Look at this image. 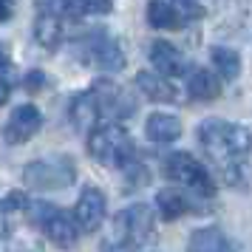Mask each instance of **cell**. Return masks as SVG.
<instances>
[{
	"label": "cell",
	"mask_w": 252,
	"mask_h": 252,
	"mask_svg": "<svg viewBox=\"0 0 252 252\" xmlns=\"http://www.w3.org/2000/svg\"><path fill=\"white\" fill-rule=\"evenodd\" d=\"M198 142L207 150V156L216 161L227 184L247 182V156H250L247 125H232L224 119H204L198 125Z\"/></svg>",
	"instance_id": "obj_1"
},
{
	"label": "cell",
	"mask_w": 252,
	"mask_h": 252,
	"mask_svg": "<svg viewBox=\"0 0 252 252\" xmlns=\"http://www.w3.org/2000/svg\"><path fill=\"white\" fill-rule=\"evenodd\" d=\"M88 153L105 167H127L130 161H136L133 142L125 133V127L116 122H99L88 130Z\"/></svg>",
	"instance_id": "obj_2"
},
{
	"label": "cell",
	"mask_w": 252,
	"mask_h": 252,
	"mask_svg": "<svg viewBox=\"0 0 252 252\" xmlns=\"http://www.w3.org/2000/svg\"><path fill=\"white\" fill-rule=\"evenodd\" d=\"M77 179V164L65 153H54V156H43V159L29 161L23 167V182L32 190L40 193H57L71 187Z\"/></svg>",
	"instance_id": "obj_3"
},
{
	"label": "cell",
	"mask_w": 252,
	"mask_h": 252,
	"mask_svg": "<svg viewBox=\"0 0 252 252\" xmlns=\"http://www.w3.org/2000/svg\"><path fill=\"white\" fill-rule=\"evenodd\" d=\"M26 213H32L34 216V224L43 227L46 232V238L57 247V250H74V244L80 238V229H77V221L71 213L65 210H60V207H51L46 201H32Z\"/></svg>",
	"instance_id": "obj_4"
},
{
	"label": "cell",
	"mask_w": 252,
	"mask_h": 252,
	"mask_svg": "<svg viewBox=\"0 0 252 252\" xmlns=\"http://www.w3.org/2000/svg\"><path fill=\"white\" fill-rule=\"evenodd\" d=\"M164 173H167V179L173 184H182V187H187V190H193L198 195L216 193L210 170L195 159L193 153H170L167 161H164Z\"/></svg>",
	"instance_id": "obj_5"
},
{
	"label": "cell",
	"mask_w": 252,
	"mask_h": 252,
	"mask_svg": "<svg viewBox=\"0 0 252 252\" xmlns=\"http://www.w3.org/2000/svg\"><path fill=\"white\" fill-rule=\"evenodd\" d=\"M153 210L150 204H130L114 218V235L119 238V247H142L153 238Z\"/></svg>",
	"instance_id": "obj_6"
},
{
	"label": "cell",
	"mask_w": 252,
	"mask_h": 252,
	"mask_svg": "<svg viewBox=\"0 0 252 252\" xmlns=\"http://www.w3.org/2000/svg\"><path fill=\"white\" fill-rule=\"evenodd\" d=\"M80 57L94 65V68L102 71H122L125 68V51L119 48L114 37H108L105 32H96V34L80 40Z\"/></svg>",
	"instance_id": "obj_7"
},
{
	"label": "cell",
	"mask_w": 252,
	"mask_h": 252,
	"mask_svg": "<svg viewBox=\"0 0 252 252\" xmlns=\"http://www.w3.org/2000/svg\"><path fill=\"white\" fill-rule=\"evenodd\" d=\"M43 127V114L37 105H17L6 125H3V139L6 145H26L29 139H34Z\"/></svg>",
	"instance_id": "obj_8"
},
{
	"label": "cell",
	"mask_w": 252,
	"mask_h": 252,
	"mask_svg": "<svg viewBox=\"0 0 252 252\" xmlns=\"http://www.w3.org/2000/svg\"><path fill=\"white\" fill-rule=\"evenodd\" d=\"M91 94L102 111V119L105 116H130L136 111V99L122 85H116L111 80H96L91 85Z\"/></svg>",
	"instance_id": "obj_9"
},
{
	"label": "cell",
	"mask_w": 252,
	"mask_h": 252,
	"mask_svg": "<svg viewBox=\"0 0 252 252\" xmlns=\"http://www.w3.org/2000/svg\"><path fill=\"white\" fill-rule=\"evenodd\" d=\"M105 213H108V198L99 187H85L77 198V207H74V221H77V229H85V232H96L102 227Z\"/></svg>",
	"instance_id": "obj_10"
},
{
	"label": "cell",
	"mask_w": 252,
	"mask_h": 252,
	"mask_svg": "<svg viewBox=\"0 0 252 252\" xmlns=\"http://www.w3.org/2000/svg\"><path fill=\"white\" fill-rule=\"evenodd\" d=\"M148 23L153 29H182L190 23V17H198L201 9L198 6H182V3H173V0H150L148 3Z\"/></svg>",
	"instance_id": "obj_11"
},
{
	"label": "cell",
	"mask_w": 252,
	"mask_h": 252,
	"mask_svg": "<svg viewBox=\"0 0 252 252\" xmlns=\"http://www.w3.org/2000/svg\"><path fill=\"white\" fill-rule=\"evenodd\" d=\"M150 63L156 65L159 77H164V80H167V77H184V74L190 71V65H193V63H187V57H184L173 43H167V40H156V43L150 46Z\"/></svg>",
	"instance_id": "obj_12"
},
{
	"label": "cell",
	"mask_w": 252,
	"mask_h": 252,
	"mask_svg": "<svg viewBox=\"0 0 252 252\" xmlns=\"http://www.w3.org/2000/svg\"><path fill=\"white\" fill-rule=\"evenodd\" d=\"M184 77H187V94L193 99L210 102V99H218L221 96V82H218V77L210 74L207 68H201V65H190V71Z\"/></svg>",
	"instance_id": "obj_13"
},
{
	"label": "cell",
	"mask_w": 252,
	"mask_h": 252,
	"mask_svg": "<svg viewBox=\"0 0 252 252\" xmlns=\"http://www.w3.org/2000/svg\"><path fill=\"white\" fill-rule=\"evenodd\" d=\"M182 119L173 114H150L145 122V136L156 145H170L182 136Z\"/></svg>",
	"instance_id": "obj_14"
},
{
	"label": "cell",
	"mask_w": 252,
	"mask_h": 252,
	"mask_svg": "<svg viewBox=\"0 0 252 252\" xmlns=\"http://www.w3.org/2000/svg\"><path fill=\"white\" fill-rule=\"evenodd\" d=\"M133 82H136V88L148 96L150 102H176L179 99L176 85L170 80L159 77V74H153V71H139Z\"/></svg>",
	"instance_id": "obj_15"
},
{
	"label": "cell",
	"mask_w": 252,
	"mask_h": 252,
	"mask_svg": "<svg viewBox=\"0 0 252 252\" xmlns=\"http://www.w3.org/2000/svg\"><path fill=\"white\" fill-rule=\"evenodd\" d=\"M71 122L80 127V130H85V133L102 122V111H99V105H96V99H94L91 88L77 94V96L71 99Z\"/></svg>",
	"instance_id": "obj_16"
},
{
	"label": "cell",
	"mask_w": 252,
	"mask_h": 252,
	"mask_svg": "<svg viewBox=\"0 0 252 252\" xmlns=\"http://www.w3.org/2000/svg\"><path fill=\"white\" fill-rule=\"evenodd\" d=\"M187 252H232V244L218 227H201L193 229L187 241Z\"/></svg>",
	"instance_id": "obj_17"
},
{
	"label": "cell",
	"mask_w": 252,
	"mask_h": 252,
	"mask_svg": "<svg viewBox=\"0 0 252 252\" xmlns=\"http://www.w3.org/2000/svg\"><path fill=\"white\" fill-rule=\"evenodd\" d=\"M156 207H159V213L164 221H176V218H182L184 213H190V198L179 190V187H164L156 193Z\"/></svg>",
	"instance_id": "obj_18"
},
{
	"label": "cell",
	"mask_w": 252,
	"mask_h": 252,
	"mask_svg": "<svg viewBox=\"0 0 252 252\" xmlns=\"http://www.w3.org/2000/svg\"><path fill=\"white\" fill-rule=\"evenodd\" d=\"M210 60H213L216 71L224 77V80L232 82L241 74V54L235 51V48H229V46H213V48H210Z\"/></svg>",
	"instance_id": "obj_19"
},
{
	"label": "cell",
	"mask_w": 252,
	"mask_h": 252,
	"mask_svg": "<svg viewBox=\"0 0 252 252\" xmlns=\"http://www.w3.org/2000/svg\"><path fill=\"white\" fill-rule=\"evenodd\" d=\"M34 40L43 48H57L63 43V20L51 14H37L34 20Z\"/></svg>",
	"instance_id": "obj_20"
},
{
	"label": "cell",
	"mask_w": 252,
	"mask_h": 252,
	"mask_svg": "<svg viewBox=\"0 0 252 252\" xmlns=\"http://www.w3.org/2000/svg\"><path fill=\"white\" fill-rule=\"evenodd\" d=\"M88 0H37V12L40 14H51V17H82L85 14Z\"/></svg>",
	"instance_id": "obj_21"
},
{
	"label": "cell",
	"mask_w": 252,
	"mask_h": 252,
	"mask_svg": "<svg viewBox=\"0 0 252 252\" xmlns=\"http://www.w3.org/2000/svg\"><path fill=\"white\" fill-rule=\"evenodd\" d=\"M29 204H32L29 195L20 193V190H12V193L0 201V210H3V216H9V213H17V210H29Z\"/></svg>",
	"instance_id": "obj_22"
},
{
	"label": "cell",
	"mask_w": 252,
	"mask_h": 252,
	"mask_svg": "<svg viewBox=\"0 0 252 252\" xmlns=\"http://www.w3.org/2000/svg\"><path fill=\"white\" fill-rule=\"evenodd\" d=\"M6 252H43V247H40V241L32 238V235H14L9 244H6Z\"/></svg>",
	"instance_id": "obj_23"
},
{
	"label": "cell",
	"mask_w": 252,
	"mask_h": 252,
	"mask_svg": "<svg viewBox=\"0 0 252 252\" xmlns=\"http://www.w3.org/2000/svg\"><path fill=\"white\" fill-rule=\"evenodd\" d=\"M114 12V3L111 0H88L85 14H111Z\"/></svg>",
	"instance_id": "obj_24"
},
{
	"label": "cell",
	"mask_w": 252,
	"mask_h": 252,
	"mask_svg": "<svg viewBox=\"0 0 252 252\" xmlns=\"http://www.w3.org/2000/svg\"><path fill=\"white\" fill-rule=\"evenodd\" d=\"M43 85H46L43 71H32V74H26V88H29V91H43Z\"/></svg>",
	"instance_id": "obj_25"
},
{
	"label": "cell",
	"mask_w": 252,
	"mask_h": 252,
	"mask_svg": "<svg viewBox=\"0 0 252 252\" xmlns=\"http://www.w3.org/2000/svg\"><path fill=\"white\" fill-rule=\"evenodd\" d=\"M12 71V54H9V48L6 43H0V77L6 80V74Z\"/></svg>",
	"instance_id": "obj_26"
},
{
	"label": "cell",
	"mask_w": 252,
	"mask_h": 252,
	"mask_svg": "<svg viewBox=\"0 0 252 252\" xmlns=\"http://www.w3.org/2000/svg\"><path fill=\"white\" fill-rule=\"evenodd\" d=\"M9 96H12V85H9V80L0 77V105L9 102Z\"/></svg>",
	"instance_id": "obj_27"
},
{
	"label": "cell",
	"mask_w": 252,
	"mask_h": 252,
	"mask_svg": "<svg viewBox=\"0 0 252 252\" xmlns=\"http://www.w3.org/2000/svg\"><path fill=\"white\" fill-rule=\"evenodd\" d=\"M12 17V6H6V3H0V23H6Z\"/></svg>",
	"instance_id": "obj_28"
},
{
	"label": "cell",
	"mask_w": 252,
	"mask_h": 252,
	"mask_svg": "<svg viewBox=\"0 0 252 252\" xmlns=\"http://www.w3.org/2000/svg\"><path fill=\"white\" fill-rule=\"evenodd\" d=\"M102 252H133V250H127V247H119V244H105V250Z\"/></svg>",
	"instance_id": "obj_29"
},
{
	"label": "cell",
	"mask_w": 252,
	"mask_h": 252,
	"mask_svg": "<svg viewBox=\"0 0 252 252\" xmlns=\"http://www.w3.org/2000/svg\"><path fill=\"white\" fill-rule=\"evenodd\" d=\"M6 238V216H3V210H0V241Z\"/></svg>",
	"instance_id": "obj_30"
},
{
	"label": "cell",
	"mask_w": 252,
	"mask_h": 252,
	"mask_svg": "<svg viewBox=\"0 0 252 252\" xmlns=\"http://www.w3.org/2000/svg\"><path fill=\"white\" fill-rule=\"evenodd\" d=\"M173 3H182V6H195V0H173Z\"/></svg>",
	"instance_id": "obj_31"
},
{
	"label": "cell",
	"mask_w": 252,
	"mask_h": 252,
	"mask_svg": "<svg viewBox=\"0 0 252 252\" xmlns=\"http://www.w3.org/2000/svg\"><path fill=\"white\" fill-rule=\"evenodd\" d=\"M0 3H6V6H12V3H14V0H0Z\"/></svg>",
	"instance_id": "obj_32"
}]
</instances>
